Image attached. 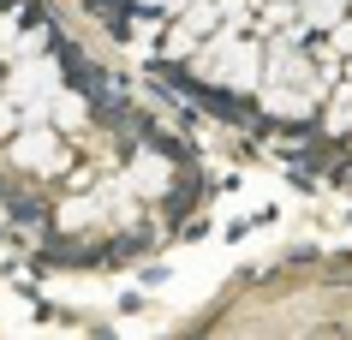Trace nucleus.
<instances>
[{"label": "nucleus", "mask_w": 352, "mask_h": 340, "mask_svg": "<svg viewBox=\"0 0 352 340\" xmlns=\"http://www.w3.org/2000/svg\"><path fill=\"white\" fill-rule=\"evenodd\" d=\"M12 161H19L24 173H60V168H66L54 132H19V137H12Z\"/></svg>", "instance_id": "f257e3e1"}, {"label": "nucleus", "mask_w": 352, "mask_h": 340, "mask_svg": "<svg viewBox=\"0 0 352 340\" xmlns=\"http://www.w3.org/2000/svg\"><path fill=\"white\" fill-rule=\"evenodd\" d=\"M54 120H60V126H66V132H72V126H84V120H90V102H84V95H60V102H54Z\"/></svg>", "instance_id": "f03ea898"}, {"label": "nucleus", "mask_w": 352, "mask_h": 340, "mask_svg": "<svg viewBox=\"0 0 352 340\" xmlns=\"http://www.w3.org/2000/svg\"><path fill=\"white\" fill-rule=\"evenodd\" d=\"M12 108H19V102H0V137H12V126H19V113H12Z\"/></svg>", "instance_id": "7ed1b4c3"}, {"label": "nucleus", "mask_w": 352, "mask_h": 340, "mask_svg": "<svg viewBox=\"0 0 352 340\" xmlns=\"http://www.w3.org/2000/svg\"><path fill=\"white\" fill-rule=\"evenodd\" d=\"M138 6H144V12H155V6H179V0H138Z\"/></svg>", "instance_id": "20e7f679"}]
</instances>
